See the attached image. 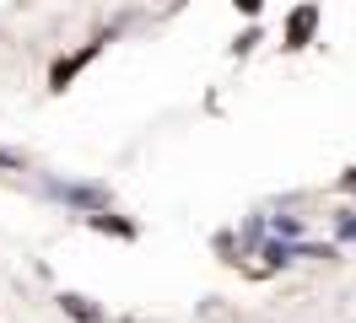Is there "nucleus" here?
I'll use <instances>...</instances> for the list:
<instances>
[{"instance_id": "nucleus-1", "label": "nucleus", "mask_w": 356, "mask_h": 323, "mask_svg": "<svg viewBox=\"0 0 356 323\" xmlns=\"http://www.w3.org/2000/svg\"><path fill=\"white\" fill-rule=\"evenodd\" d=\"M49 199H60V205H76V210H108V189L103 183H60V178H49L44 183Z\"/></svg>"}, {"instance_id": "nucleus-2", "label": "nucleus", "mask_w": 356, "mask_h": 323, "mask_svg": "<svg viewBox=\"0 0 356 323\" xmlns=\"http://www.w3.org/2000/svg\"><path fill=\"white\" fill-rule=\"evenodd\" d=\"M103 43H108V38H97V43H87V49H76L70 60H54V70H49V92H65V86L76 81V76H81L92 60H97V49H103Z\"/></svg>"}, {"instance_id": "nucleus-3", "label": "nucleus", "mask_w": 356, "mask_h": 323, "mask_svg": "<svg viewBox=\"0 0 356 323\" xmlns=\"http://www.w3.org/2000/svg\"><path fill=\"white\" fill-rule=\"evenodd\" d=\"M313 33H318V6H297L286 22V49H302Z\"/></svg>"}, {"instance_id": "nucleus-4", "label": "nucleus", "mask_w": 356, "mask_h": 323, "mask_svg": "<svg viewBox=\"0 0 356 323\" xmlns=\"http://www.w3.org/2000/svg\"><path fill=\"white\" fill-rule=\"evenodd\" d=\"M54 301H60V313L76 318V323H103V307H97L92 297H81V291H60Z\"/></svg>"}, {"instance_id": "nucleus-5", "label": "nucleus", "mask_w": 356, "mask_h": 323, "mask_svg": "<svg viewBox=\"0 0 356 323\" xmlns=\"http://www.w3.org/2000/svg\"><path fill=\"white\" fill-rule=\"evenodd\" d=\"M87 226L92 232H113V237H135V221H119V215H108V210H92Z\"/></svg>"}, {"instance_id": "nucleus-6", "label": "nucleus", "mask_w": 356, "mask_h": 323, "mask_svg": "<svg viewBox=\"0 0 356 323\" xmlns=\"http://www.w3.org/2000/svg\"><path fill=\"white\" fill-rule=\"evenodd\" d=\"M265 258L270 264H291V258H297V242H281V237H275V242H265Z\"/></svg>"}, {"instance_id": "nucleus-7", "label": "nucleus", "mask_w": 356, "mask_h": 323, "mask_svg": "<svg viewBox=\"0 0 356 323\" xmlns=\"http://www.w3.org/2000/svg\"><path fill=\"white\" fill-rule=\"evenodd\" d=\"M275 232L281 237H302V221H297V215H275Z\"/></svg>"}, {"instance_id": "nucleus-8", "label": "nucleus", "mask_w": 356, "mask_h": 323, "mask_svg": "<svg viewBox=\"0 0 356 323\" xmlns=\"http://www.w3.org/2000/svg\"><path fill=\"white\" fill-rule=\"evenodd\" d=\"M0 167H11V172H22V167H27V156H22V151H6V146H0Z\"/></svg>"}, {"instance_id": "nucleus-9", "label": "nucleus", "mask_w": 356, "mask_h": 323, "mask_svg": "<svg viewBox=\"0 0 356 323\" xmlns=\"http://www.w3.org/2000/svg\"><path fill=\"white\" fill-rule=\"evenodd\" d=\"M340 237H346V242H356V215H340Z\"/></svg>"}, {"instance_id": "nucleus-10", "label": "nucleus", "mask_w": 356, "mask_h": 323, "mask_svg": "<svg viewBox=\"0 0 356 323\" xmlns=\"http://www.w3.org/2000/svg\"><path fill=\"white\" fill-rule=\"evenodd\" d=\"M259 6H265V0H238V11H248V17H254Z\"/></svg>"}]
</instances>
